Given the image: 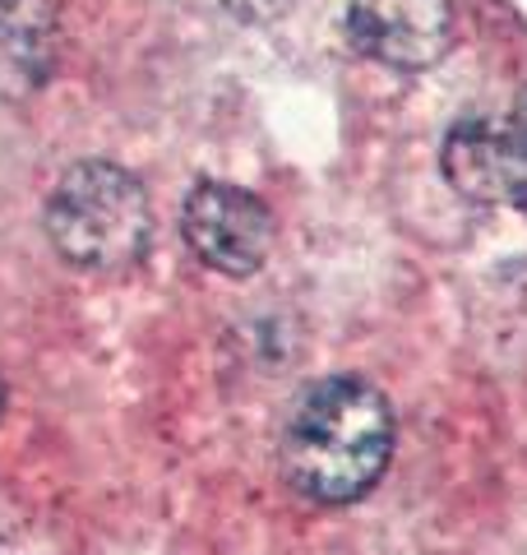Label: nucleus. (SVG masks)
<instances>
[{"mask_svg": "<svg viewBox=\"0 0 527 555\" xmlns=\"http://www.w3.org/2000/svg\"><path fill=\"white\" fill-rule=\"evenodd\" d=\"M61 51L56 0H0V98H33L51 79Z\"/></svg>", "mask_w": 527, "mask_h": 555, "instance_id": "5", "label": "nucleus"}, {"mask_svg": "<svg viewBox=\"0 0 527 555\" xmlns=\"http://www.w3.org/2000/svg\"><path fill=\"white\" fill-rule=\"evenodd\" d=\"M47 241L61 259L88 273H126L149 250L153 208L149 190L120 163L83 158L65 167L42 208Z\"/></svg>", "mask_w": 527, "mask_h": 555, "instance_id": "2", "label": "nucleus"}, {"mask_svg": "<svg viewBox=\"0 0 527 555\" xmlns=\"http://www.w3.org/2000/svg\"><path fill=\"white\" fill-rule=\"evenodd\" d=\"M273 214L255 190L200 181L181 204V236L208 269L227 278H250L273 250Z\"/></svg>", "mask_w": 527, "mask_h": 555, "instance_id": "3", "label": "nucleus"}, {"mask_svg": "<svg viewBox=\"0 0 527 555\" xmlns=\"http://www.w3.org/2000/svg\"><path fill=\"white\" fill-rule=\"evenodd\" d=\"M394 408L371 379L324 375L301 389L283 426V477L314 505H357L394 459Z\"/></svg>", "mask_w": 527, "mask_h": 555, "instance_id": "1", "label": "nucleus"}, {"mask_svg": "<svg viewBox=\"0 0 527 555\" xmlns=\"http://www.w3.org/2000/svg\"><path fill=\"white\" fill-rule=\"evenodd\" d=\"M0 412H5V379H0Z\"/></svg>", "mask_w": 527, "mask_h": 555, "instance_id": "9", "label": "nucleus"}, {"mask_svg": "<svg viewBox=\"0 0 527 555\" xmlns=\"http://www.w3.org/2000/svg\"><path fill=\"white\" fill-rule=\"evenodd\" d=\"M347 38L365 61L389 69H430L453 42L449 0H351Z\"/></svg>", "mask_w": 527, "mask_h": 555, "instance_id": "4", "label": "nucleus"}, {"mask_svg": "<svg viewBox=\"0 0 527 555\" xmlns=\"http://www.w3.org/2000/svg\"><path fill=\"white\" fill-rule=\"evenodd\" d=\"M222 5L232 10L236 20H245V24H259V20H273L287 0H222Z\"/></svg>", "mask_w": 527, "mask_h": 555, "instance_id": "8", "label": "nucleus"}, {"mask_svg": "<svg viewBox=\"0 0 527 555\" xmlns=\"http://www.w3.org/2000/svg\"><path fill=\"white\" fill-rule=\"evenodd\" d=\"M500 144H504V171H509V204L527 208V89L518 93L514 112L500 120Z\"/></svg>", "mask_w": 527, "mask_h": 555, "instance_id": "7", "label": "nucleus"}, {"mask_svg": "<svg viewBox=\"0 0 527 555\" xmlns=\"http://www.w3.org/2000/svg\"><path fill=\"white\" fill-rule=\"evenodd\" d=\"M445 181L472 204H509V171L500 144V116H467L445 134L439 149Z\"/></svg>", "mask_w": 527, "mask_h": 555, "instance_id": "6", "label": "nucleus"}]
</instances>
